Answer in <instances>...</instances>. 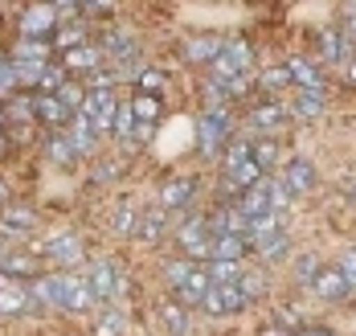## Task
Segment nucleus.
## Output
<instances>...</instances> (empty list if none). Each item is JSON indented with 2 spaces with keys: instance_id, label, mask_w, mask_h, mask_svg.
<instances>
[{
  "instance_id": "f257e3e1",
  "label": "nucleus",
  "mask_w": 356,
  "mask_h": 336,
  "mask_svg": "<svg viewBox=\"0 0 356 336\" xmlns=\"http://www.w3.org/2000/svg\"><path fill=\"white\" fill-rule=\"evenodd\" d=\"M177 246L180 255L193 262V259H209L213 250V234H209V222L205 218H188V222L177 230Z\"/></svg>"
},
{
  "instance_id": "f03ea898",
  "label": "nucleus",
  "mask_w": 356,
  "mask_h": 336,
  "mask_svg": "<svg viewBox=\"0 0 356 336\" xmlns=\"http://www.w3.org/2000/svg\"><path fill=\"white\" fill-rule=\"evenodd\" d=\"M229 140V115L221 111V107H209V111L197 119V148H201V156H217V148Z\"/></svg>"
},
{
  "instance_id": "7ed1b4c3",
  "label": "nucleus",
  "mask_w": 356,
  "mask_h": 336,
  "mask_svg": "<svg viewBox=\"0 0 356 336\" xmlns=\"http://www.w3.org/2000/svg\"><path fill=\"white\" fill-rule=\"evenodd\" d=\"M86 283H90L95 299H111V296H123V291H127V275L119 271V262H111V259L95 262L90 275H86Z\"/></svg>"
},
{
  "instance_id": "20e7f679",
  "label": "nucleus",
  "mask_w": 356,
  "mask_h": 336,
  "mask_svg": "<svg viewBox=\"0 0 356 336\" xmlns=\"http://www.w3.org/2000/svg\"><path fill=\"white\" fill-rule=\"evenodd\" d=\"M58 291H62V312H90L99 303L90 283H86V275H74V271L58 275Z\"/></svg>"
},
{
  "instance_id": "39448f33",
  "label": "nucleus",
  "mask_w": 356,
  "mask_h": 336,
  "mask_svg": "<svg viewBox=\"0 0 356 336\" xmlns=\"http://www.w3.org/2000/svg\"><path fill=\"white\" fill-rule=\"evenodd\" d=\"M115 111H119V103H115V95L111 90H86V103H82V119L103 136L111 131V123H115Z\"/></svg>"
},
{
  "instance_id": "423d86ee",
  "label": "nucleus",
  "mask_w": 356,
  "mask_h": 336,
  "mask_svg": "<svg viewBox=\"0 0 356 336\" xmlns=\"http://www.w3.org/2000/svg\"><path fill=\"white\" fill-rule=\"evenodd\" d=\"M286 189H291V197H303V193H312V189L320 185V173H316V164L312 160H303V156H295V160H286L283 177H279Z\"/></svg>"
},
{
  "instance_id": "0eeeda50",
  "label": "nucleus",
  "mask_w": 356,
  "mask_h": 336,
  "mask_svg": "<svg viewBox=\"0 0 356 336\" xmlns=\"http://www.w3.org/2000/svg\"><path fill=\"white\" fill-rule=\"evenodd\" d=\"M33 205H4L0 209V238H25V234H33Z\"/></svg>"
},
{
  "instance_id": "6e6552de",
  "label": "nucleus",
  "mask_w": 356,
  "mask_h": 336,
  "mask_svg": "<svg viewBox=\"0 0 356 336\" xmlns=\"http://www.w3.org/2000/svg\"><path fill=\"white\" fill-rule=\"evenodd\" d=\"M286 74H291V86H295V90H320L323 95V70L312 58H299V54H295V58L286 62Z\"/></svg>"
},
{
  "instance_id": "1a4fd4ad",
  "label": "nucleus",
  "mask_w": 356,
  "mask_h": 336,
  "mask_svg": "<svg viewBox=\"0 0 356 336\" xmlns=\"http://www.w3.org/2000/svg\"><path fill=\"white\" fill-rule=\"evenodd\" d=\"M201 307H205L209 316H234V312L246 307V299L238 291V283H234V287H209V296L201 299Z\"/></svg>"
},
{
  "instance_id": "9d476101",
  "label": "nucleus",
  "mask_w": 356,
  "mask_h": 336,
  "mask_svg": "<svg viewBox=\"0 0 356 336\" xmlns=\"http://www.w3.org/2000/svg\"><path fill=\"white\" fill-rule=\"evenodd\" d=\"M197 197V177H172L160 189V209H184Z\"/></svg>"
},
{
  "instance_id": "9b49d317",
  "label": "nucleus",
  "mask_w": 356,
  "mask_h": 336,
  "mask_svg": "<svg viewBox=\"0 0 356 336\" xmlns=\"http://www.w3.org/2000/svg\"><path fill=\"white\" fill-rule=\"evenodd\" d=\"M312 291L320 299H327V303H340V299H348V283H344V275L336 271V266H323L320 275H316V283H312Z\"/></svg>"
},
{
  "instance_id": "f8f14e48",
  "label": "nucleus",
  "mask_w": 356,
  "mask_h": 336,
  "mask_svg": "<svg viewBox=\"0 0 356 336\" xmlns=\"http://www.w3.org/2000/svg\"><path fill=\"white\" fill-rule=\"evenodd\" d=\"M45 255L58 262V266H66V271H70V266L82 262V242H78L74 234H58V238H49V242H45Z\"/></svg>"
},
{
  "instance_id": "ddd939ff",
  "label": "nucleus",
  "mask_w": 356,
  "mask_h": 336,
  "mask_svg": "<svg viewBox=\"0 0 356 336\" xmlns=\"http://www.w3.org/2000/svg\"><path fill=\"white\" fill-rule=\"evenodd\" d=\"M209 275H205V266H193V275L184 279L177 287V299H180V307H201V299L209 296Z\"/></svg>"
},
{
  "instance_id": "4468645a",
  "label": "nucleus",
  "mask_w": 356,
  "mask_h": 336,
  "mask_svg": "<svg viewBox=\"0 0 356 336\" xmlns=\"http://www.w3.org/2000/svg\"><path fill=\"white\" fill-rule=\"evenodd\" d=\"M164 234H168V209H143V218H140V238L143 246H160L164 242Z\"/></svg>"
},
{
  "instance_id": "2eb2a0df",
  "label": "nucleus",
  "mask_w": 356,
  "mask_h": 336,
  "mask_svg": "<svg viewBox=\"0 0 356 336\" xmlns=\"http://www.w3.org/2000/svg\"><path fill=\"white\" fill-rule=\"evenodd\" d=\"M356 49H353V41L344 38L340 29H327L320 38V58H327V66H344L348 58H353Z\"/></svg>"
},
{
  "instance_id": "dca6fc26",
  "label": "nucleus",
  "mask_w": 356,
  "mask_h": 336,
  "mask_svg": "<svg viewBox=\"0 0 356 336\" xmlns=\"http://www.w3.org/2000/svg\"><path fill=\"white\" fill-rule=\"evenodd\" d=\"M66 136H70V144H74L78 156H95V152H99V131H95L82 115H74L70 119V131H66Z\"/></svg>"
},
{
  "instance_id": "f3484780",
  "label": "nucleus",
  "mask_w": 356,
  "mask_h": 336,
  "mask_svg": "<svg viewBox=\"0 0 356 336\" xmlns=\"http://www.w3.org/2000/svg\"><path fill=\"white\" fill-rule=\"evenodd\" d=\"M99 62H103V45H78L70 54H62V70H99Z\"/></svg>"
},
{
  "instance_id": "a211bd4d",
  "label": "nucleus",
  "mask_w": 356,
  "mask_h": 336,
  "mask_svg": "<svg viewBox=\"0 0 356 336\" xmlns=\"http://www.w3.org/2000/svg\"><path fill=\"white\" fill-rule=\"evenodd\" d=\"M250 250V242L242 234H217L213 238V250L209 259H221V262H242V255Z\"/></svg>"
},
{
  "instance_id": "6ab92c4d",
  "label": "nucleus",
  "mask_w": 356,
  "mask_h": 336,
  "mask_svg": "<svg viewBox=\"0 0 356 336\" xmlns=\"http://www.w3.org/2000/svg\"><path fill=\"white\" fill-rule=\"evenodd\" d=\"M29 299L37 307H58L62 312V291H58V275H37L33 287H29Z\"/></svg>"
},
{
  "instance_id": "aec40b11",
  "label": "nucleus",
  "mask_w": 356,
  "mask_h": 336,
  "mask_svg": "<svg viewBox=\"0 0 356 336\" xmlns=\"http://www.w3.org/2000/svg\"><path fill=\"white\" fill-rule=\"evenodd\" d=\"M238 214L242 218H262V214H270V201H266V177H262V185H254V189H246L242 197H238Z\"/></svg>"
},
{
  "instance_id": "412c9836",
  "label": "nucleus",
  "mask_w": 356,
  "mask_h": 336,
  "mask_svg": "<svg viewBox=\"0 0 356 336\" xmlns=\"http://www.w3.org/2000/svg\"><path fill=\"white\" fill-rule=\"evenodd\" d=\"M221 49H225V41L213 38V33H201V38H193L188 45H184L188 62H209V66L217 62V54H221Z\"/></svg>"
},
{
  "instance_id": "4be33fe9",
  "label": "nucleus",
  "mask_w": 356,
  "mask_h": 336,
  "mask_svg": "<svg viewBox=\"0 0 356 336\" xmlns=\"http://www.w3.org/2000/svg\"><path fill=\"white\" fill-rule=\"evenodd\" d=\"M286 115H295V119H320L323 115V95L320 90H295Z\"/></svg>"
},
{
  "instance_id": "5701e85b",
  "label": "nucleus",
  "mask_w": 356,
  "mask_h": 336,
  "mask_svg": "<svg viewBox=\"0 0 356 336\" xmlns=\"http://www.w3.org/2000/svg\"><path fill=\"white\" fill-rule=\"evenodd\" d=\"M54 21H58V8H29V13L21 17V29H25L29 41H41V33H49Z\"/></svg>"
},
{
  "instance_id": "b1692460",
  "label": "nucleus",
  "mask_w": 356,
  "mask_h": 336,
  "mask_svg": "<svg viewBox=\"0 0 356 336\" xmlns=\"http://www.w3.org/2000/svg\"><path fill=\"white\" fill-rule=\"evenodd\" d=\"M29 307H37V303L29 299V291H25L21 283H13L8 291H0V316H21V312H29Z\"/></svg>"
},
{
  "instance_id": "393cba45",
  "label": "nucleus",
  "mask_w": 356,
  "mask_h": 336,
  "mask_svg": "<svg viewBox=\"0 0 356 336\" xmlns=\"http://www.w3.org/2000/svg\"><path fill=\"white\" fill-rule=\"evenodd\" d=\"M266 201H270V214H275V218L291 214V205H295L291 189H286L283 181H279V177H266Z\"/></svg>"
},
{
  "instance_id": "a878e982",
  "label": "nucleus",
  "mask_w": 356,
  "mask_h": 336,
  "mask_svg": "<svg viewBox=\"0 0 356 336\" xmlns=\"http://www.w3.org/2000/svg\"><path fill=\"white\" fill-rule=\"evenodd\" d=\"M205 275H209V283H213V287H234V283L242 279V262H221V259H213L209 266H205Z\"/></svg>"
},
{
  "instance_id": "bb28decb",
  "label": "nucleus",
  "mask_w": 356,
  "mask_h": 336,
  "mask_svg": "<svg viewBox=\"0 0 356 336\" xmlns=\"http://www.w3.org/2000/svg\"><path fill=\"white\" fill-rule=\"evenodd\" d=\"M254 250H258V259H262V262H275V259H283L286 250H291V234H286V230H279V234H270V238H262V242H254Z\"/></svg>"
},
{
  "instance_id": "cd10ccee",
  "label": "nucleus",
  "mask_w": 356,
  "mask_h": 336,
  "mask_svg": "<svg viewBox=\"0 0 356 336\" xmlns=\"http://www.w3.org/2000/svg\"><path fill=\"white\" fill-rule=\"evenodd\" d=\"M250 119H254V127H262V131H279L291 115H286V107H279V103H262Z\"/></svg>"
},
{
  "instance_id": "c85d7f7f",
  "label": "nucleus",
  "mask_w": 356,
  "mask_h": 336,
  "mask_svg": "<svg viewBox=\"0 0 356 336\" xmlns=\"http://www.w3.org/2000/svg\"><path fill=\"white\" fill-rule=\"evenodd\" d=\"M160 320H164V328H168L172 336H188V307L164 303V307H160Z\"/></svg>"
},
{
  "instance_id": "c756f323",
  "label": "nucleus",
  "mask_w": 356,
  "mask_h": 336,
  "mask_svg": "<svg viewBox=\"0 0 356 336\" xmlns=\"http://www.w3.org/2000/svg\"><path fill=\"white\" fill-rule=\"evenodd\" d=\"M250 160H254V164L262 168V177H266V173L279 164V148H275V140H254V144H250Z\"/></svg>"
},
{
  "instance_id": "7c9ffc66",
  "label": "nucleus",
  "mask_w": 356,
  "mask_h": 336,
  "mask_svg": "<svg viewBox=\"0 0 356 336\" xmlns=\"http://www.w3.org/2000/svg\"><path fill=\"white\" fill-rule=\"evenodd\" d=\"M140 218H143V209L119 205V214H115V234H119V238H136V234H140Z\"/></svg>"
},
{
  "instance_id": "2f4dec72",
  "label": "nucleus",
  "mask_w": 356,
  "mask_h": 336,
  "mask_svg": "<svg viewBox=\"0 0 356 336\" xmlns=\"http://www.w3.org/2000/svg\"><path fill=\"white\" fill-rule=\"evenodd\" d=\"M238 291H242V299H246V303L262 299V296H266V275H262V271H242Z\"/></svg>"
},
{
  "instance_id": "473e14b6",
  "label": "nucleus",
  "mask_w": 356,
  "mask_h": 336,
  "mask_svg": "<svg viewBox=\"0 0 356 336\" xmlns=\"http://www.w3.org/2000/svg\"><path fill=\"white\" fill-rule=\"evenodd\" d=\"M258 86H262L266 95H283L286 86H291V74H286V66H270V70H262V74H258Z\"/></svg>"
},
{
  "instance_id": "72a5a7b5",
  "label": "nucleus",
  "mask_w": 356,
  "mask_h": 336,
  "mask_svg": "<svg viewBox=\"0 0 356 336\" xmlns=\"http://www.w3.org/2000/svg\"><path fill=\"white\" fill-rule=\"evenodd\" d=\"M33 111L41 115L45 123H66V119H70V115H66V107L58 103V95H41V99L33 103Z\"/></svg>"
},
{
  "instance_id": "f704fd0d",
  "label": "nucleus",
  "mask_w": 356,
  "mask_h": 336,
  "mask_svg": "<svg viewBox=\"0 0 356 336\" xmlns=\"http://www.w3.org/2000/svg\"><path fill=\"white\" fill-rule=\"evenodd\" d=\"M111 136H115L119 144H131V136H136V115H131V107H119V111H115Z\"/></svg>"
},
{
  "instance_id": "c9c22d12",
  "label": "nucleus",
  "mask_w": 356,
  "mask_h": 336,
  "mask_svg": "<svg viewBox=\"0 0 356 336\" xmlns=\"http://www.w3.org/2000/svg\"><path fill=\"white\" fill-rule=\"evenodd\" d=\"M320 271H323V266H320L316 255H299V259H295V283H299V287H312Z\"/></svg>"
},
{
  "instance_id": "e433bc0d",
  "label": "nucleus",
  "mask_w": 356,
  "mask_h": 336,
  "mask_svg": "<svg viewBox=\"0 0 356 336\" xmlns=\"http://www.w3.org/2000/svg\"><path fill=\"white\" fill-rule=\"evenodd\" d=\"M49 160H54V164H62V168H70L74 160H78L70 136H54V140H49Z\"/></svg>"
},
{
  "instance_id": "4c0bfd02",
  "label": "nucleus",
  "mask_w": 356,
  "mask_h": 336,
  "mask_svg": "<svg viewBox=\"0 0 356 336\" xmlns=\"http://www.w3.org/2000/svg\"><path fill=\"white\" fill-rule=\"evenodd\" d=\"M193 266H197V262H188V259H177V262H164V271H160V275H164V283H168V287L177 291L180 283H184V279L193 275Z\"/></svg>"
},
{
  "instance_id": "58836bf2",
  "label": "nucleus",
  "mask_w": 356,
  "mask_h": 336,
  "mask_svg": "<svg viewBox=\"0 0 356 336\" xmlns=\"http://www.w3.org/2000/svg\"><path fill=\"white\" fill-rule=\"evenodd\" d=\"M0 271H4V275H33V279H37V262L29 259V255H13V250L4 255Z\"/></svg>"
},
{
  "instance_id": "ea45409f",
  "label": "nucleus",
  "mask_w": 356,
  "mask_h": 336,
  "mask_svg": "<svg viewBox=\"0 0 356 336\" xmlns=\"http://www.w3.org/2000/svg\"><path fill=\"white\" fill-rule=\"evenodd\" d=\"M131 115H136L140 123H156V115H160V99H156V95H136Z\"/></svg>"
},
{
  "instance_id": "a19ab883",
  "label": "nucleus",
  "mask_w": 356,
  "mask_h": 336,
  "mask_svg": "<svg viewBox=\"0 0 356 336\" xmlns=\"http://www.w3.org/2000/svg\"><path fill=\"white\" fill-rule=\"evenodd\" d=\"M45 58H49V49H45V41H21V45H17V58H13V62H45Z\"/></svg>"
},
{
  "instance_id": "79ce46f5",
  "label": "nucleus",
  "mask_w": 356,
  "mask_h": 336,
  "mask_svg": "<svg viewBox=\"0 0 356 336\" xmlns=\"http://www.w3.org/2000/svg\"><path fill=\"white\" fill-rule=\"evenodd\" d=\"M66 82H70V78H66V70H62V66H45V70H41V82H37V86H41L45 95H58V90H62Z\"/></svg>"
},
{
  "instance_id": "37998d69",
  "label": "nucleus",
  "mask_w": 356,
  "mask_h": 336,
  "mask_svg": "<svg viewBox=\"0 0 356 336\" xmlns=\"http://www.w3.org/2000/svg\"><path fill=\"white\" fill-rule=\"evenodd\" d=\"M246 160H250V144L246 140H234V144L225 148V173L238 168V164H246Z\"/></svg>"
},
{
  "instance_id": "c03bdc74",
  "label": "nucleus",
  "mask_w": 356,
  "mask_h": 336,
  "mask_svg": "<svg viewBox=\"0 0 356 336\" xmlns=\"http://www.w3.org/2000/svg\"><path fill=\"white\" fill-rule=\"evenodd\" d=\"M336 271L344 275V283H348V287H356V246H348V250L340 255V262H336Z\"/></svg>"
},
{
  "instance_id": "a18cd8bd",
  "label": "nucleus",
  "mask_w": 356,
  "mask_h": 336,
  "mask_svg": "<svg viewBox=\"0 0 356 336\" xmlns=\"http://www.w3.org/2000/svg\"><path fill=\"white\" fill-rule=\"evenodd\" d=\"M160 86H164V74H160V70H140V90L143 95H156Z\"/></svg>"
},
{
  "instance_id": "49530a36",
  "label": "nucleus",
  "mask_w": 356,
  "mask_h": 336,
  "mask_svg": "<svg viewBox=\"0 0 356 336\" xmlns=\"http://www.w3.org/2000/svg\"><path fill=\"white\" fill-rule=\"evenodd\" d=\"M17 86V74H13V58H0V95H8Z\"/></svg>"
},
{
  "instance_id": "de8ad7c7",
  "label": "nucleus",
  "mask_w": 356,
  "mask_h": 336,
  "mask_svg": "<svg viewBox=\"0 0 356 336\" xmlns=\"http://www.w3.org/2000/svg\"><path fill=\"white\" fill-rule=\"evenodd\" d=\"M119 168H123V160H99L95 181H115V177H119Z\"/></svg>"
},
{
  "instance_id": "09e8293b",
  "label": "nucleus",
  "mask_w": 356,
  "mask_h": 336,
  "mask_svg": "<svg viewBox=\"0 0 356 336\" xmlns=\"http://www.w3.org/2000/svg\"><path fill=\"white\" fill-rule=\"evenodd\" d=\"M340 33L353 41V49H356V4H348V8H344V29H340Z\"/></svg>"
},
{
  "instance_id": "8fccbe9b",
  "label": "nucleus",
  "mask_w": 356,
  "mask_h": 336,
  "mask_svg": "<svg viewBox=\"0 0 356 336\" xmlns=\"http://www.w3.org/2000/svg\"><path fill=\"white\" fill-rule=\"evenodd\" d=\"M152 136H156V127H152V123H140V119H136V136H131V140H136V144H147Z\"/></svg>"
},
{
  "instance_id": "3c124183",
  "label": "nucleus",
  "mask_w": 356,
  "mask_h": 336,
  "mask_svg": "<svg viewBox=\"0 0 356 336\" xmlns=\"http://www.w3.org/2000/svg\"><path fill=\"white\" fill-rule=\"evenodd\" d=\"M340 70H344V82H348V86H356V54L344 62V66H340Z\"/></svg>"
},
{
  "instance_id": "603ef678",
  "label": "nucleus",
  "mask_w": 356,
  "mask_h": 336,
  "mask_svg": "<svg viewBox=\"0 0 356 336\" xmlns=\"http://www.w3.org/2000/svg\"><path fill=\"white\" fill-rule=\"evenodd\" d=\"M258 336H291L283 328V324H262V328H258Z\"/></svg>"
},
{
  "instance_id": "864d4df0",
  "label": "nucleus",
  "mask_w": 356,
  "mask_h": 336,
  "mask_svg": "<svg viewBox=\"0 0 356 336\" xmlns=\"http://www.w3.org/2000/svg\"><path fill=\"white\" fill-rule=\"evenodd\" d=\"M115 328H119V316L111 312L107 320H103V328H99V336H111V333H115Z\"/></svg>"
},
{
  "instance_id": "5fc2aeb1",
  "label": "nucleus",
  "mask_w": 356,
  "mask_h": 336,
  "mask_svg": "<svg viewBox=\"0 0 356 336\" xmlns=\"http://www.w3.org/2000/svg\"><path fill=\"white\" fill-rule=\"evenodd\" d=\"M291 336H332V333H323V328H299V333H291Z\"/></svg>"
},
{
  "instance_id": "6e6d98bb",
  "label": "nucleus",
  "mask_w": 356,
  "mask_h": 336,
  "mask_svg": "<svg viewBox=\"0 0 356 336\" xmlns=\"http://www.w3.org/2000/svg\"><path fill=\"white\" fill-rule=\"evenodd\" d=\"M8 287H13V275H4V271H0V291H8Z\"/></svg>"
},
{
  "instance_id": "4d7b16f0",
  "label": "nucleus",
  "mask_w": 356,
  "mask_h": 336,
  "mask_svg": "<svg viewBox=\"0 0 356 336\" xmlns=\"http://www.w3.org/2000/svg\"><path fill=\"white\" fill-rule=\"evenodd\" d=\"M4 205H8V185L0 181V209H4Z\"/></svg>"
},
{
  "instance_id": "13d9d810",
  "label": "nucleus",
  "mask_w": 356,
  "mask_h": 336,
  "mask_svg": "<svg viewBox=\"0 0 356 336\" xmlns=\"http://www.w3.org/2000/svg\"><path fill=\"white\" fill-rule=\"evenodd\" d=\"M4 255H8V242H4V238H0V262H4Z\"/></svg>"
},
{
  "instance_id": "bf43d9fd",
  "label": "nucleus",
  "mask_w": 356,
  "mask_h": 336,
  "mask_svg": "<svg viewBox=\"0 0 356 336\" xmlns=\"http://www.w3.org/2000/svg\"><path fill=\"white\" fill-rule=\"evenodd\" d=\"M8 148V136H4V131H0V152Z\"/></svg>"
},
{
  "instance_id": "052dcab7",
  "label": "nucleus",
  "mask_w": 356,
  "mask_h": 336,
  "mask_svg": "<svg viewBox=\"0 0 356 336\" xmlns=\"http://www.w3.org/2000/svg\"><path fill=\"white\" fill-rule=\"evenodd\" d=\"M0 123H4V111H0Z\"/></svg>"
}]
</instances>
